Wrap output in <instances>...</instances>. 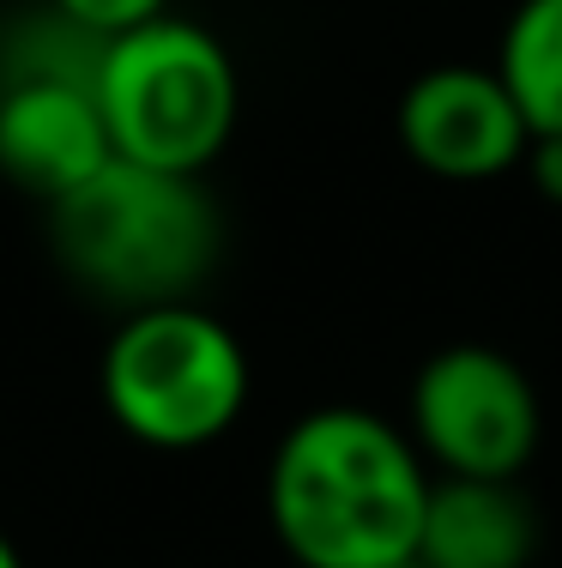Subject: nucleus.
Segmentation results:
<instances>
[{"mask_svg": "<svg viewBox=\"0 0 562 568\" xmlns=\"http://www.w3.org/2000/svg\"><path fill=\"white\" fill-rule=\"evenodd\" d=\"M406 436L441 478H520L539 454L544 405L497 345H448L411 375Z\"/></svg>", "mask_w": 562, "mask_h": 568, "instance_id": "39448f33", "label": "nucleus"}, {"mask_svg": "<svg viewBox=\"0 0 562 568\" xmlns=\"http://www.w3.org/2000/svg\"><path fill=\"white\" fill-rule=\"evenodd\" d=\"M110 158L115 152L91 85H73V79H12V85H0V175L12 187L55 206Z\"/></svg>", "mask_w": 562, "mask_h": 568, "instance_id": "0eeeda50", "label": "nucleus"}, {"mask_svg": "<svg viewBox=\"0 0 562 568\" xmlns=\"http://www.w3.org/2000/svg\"><path fill=\"white\" fill-rule=\"evenodd\" d=\"M527 182L539 187V200L562 206V133H532L527 140V158H520Z\"/></svg>", "mask_w": 562, "mask_h": 568, "instance_id": "f8f14e48", "label": "nucleus"}, {"mask_svg": "<svg viewBox=\"0 0 562 568\" xmlns=\"http://www.w3.org/2000/svg\"><path fill=\"white\" fill-rule=\"evenodd\" d=\"M0 568H24V557H19V545H12L7 532H0Z\"/></svg>", "mask_w": 562, "mask_h": 568, "instance_id": "ddd939ff", "label": "nucleus"}, {"mask_svg": "<svg viewBox=\"0 0 562 568\" xmlns=\"http://www.w3.org/2000/svg\"><path fill=\"white\" fill-rule=\"evenodd\" d=\"M98 55L103 43L91 31H79L55 7H37V12H19L0 31V85H12V79H73V85H91Z\"/></svg>", "mask_w": 562, "mask_h": 568, "instance_id": "9d476101", "label": "nucleus"}, {"mask_svg": "<svg viewBox=\"0 0 562 568\" xmlns=\"http://www.w3.org/2000/svg\"><path fill=\"white\" fill-rule=\"evenodd\" d=\"M497 79L527 133H562V0H520L502 24Z\"/></svg>", "mask_w": 562, "mask_h": 568, "instance_id": "1a4fd4ad", "label": "nucleus"}, {"mask_svg": "<svg viewBox=\"0 0 562 568\" xmlns=\"http://www.w3.org/2000/svg\"><path fill=\"white\" fill-rule=\"evenodd\" d=\"M532 550L539 508L514 478H436L406 568H527Z\"/></svg>", "mask_w": 562, "mask_h": 568, "instance_id": "6e6552de", "label": "nucleus"}, {"mask_svg": "<svg viewBox=\"0 0 562 568\" xmlns=\"http://www.w3.org/2000/svg\"><path fill=\"white\" fill-rule=\"evenodd\" d=\"M399 152L436 182H497L527 158V121H520L497 67H430L399 91L394 110Z\"/></svg>", "mask_w": 562, "mask_h": 568, "instance_id": "423d86ee", "label": "nucleus"}, {"mask_svg": "<svg viewBox=\"0 0 562 568\" xmlns=\"http://www.w3.org/2000/svg\"><path fill=\"white\" fill-rule=\"evenodd\" d=\"M49 7H55L61 19H73L79 31H91L98 43H110V37H127V31H140V24L164 19L170 0H49Z\"/></svg>", "mask_w": 562, "mask_h": 568, "instance_id": "9b49d317", "label": "nucleus"}, {"mask_svg": "<svg viewBox=\"0 0 562 568\" xmlns=\"http://www.w3.org/2000/svg\"><path fill=\"white\" fill-rule=\"evenodd\" d=\"M91 98L103 110L115 158L176 175H206L243 115L231 49L206 24L176 19V12L127 37H110L98 55Z\"/></svg>", "mask_w": 562, "mask_h": 568, "instance_id": "7ed1b4c3", "label": "nucleus"}, {"mask_svg": "<svg viewBox=\"0 0 562 568\" xmlns=\"http://www.w3.org/2000/svg\"><path fill=\"white\" fill-rule=\"evenodd\" d=\"M49 242L67 278L127 315L194 303L224 254V212L200 175L110 158L49 206Z\"/></svg>", "mask_w": 562, "mask_h": 568, "instance_id": "f03ea898", "label": "nucleus"}, {"mask_svg": "<svg viewBox=\"0 0 562 568\" xmlns=\"http://www.w3.org/2000/svg\"><path fill=\"white\" fill-rule=\"evenodd\" d=\"M103 412L157 454H194L248 412V351L200 303L127 308L103 345Z\"/></svg>", "mask_w": 562, "mask_h": 568, "instance_id": "20e7f679", "label": "nucleus"}, {"mask_svg": "<svg viewBox=\"0 0 562 568\" xmlns=\"http://www.w3.org/2000/svg\"><path fill=\"white\" fill-rule=\"evenodd\" d=\"M418 442L364 405H320L278 436L266 520L297 568H406L430 508Z\"/></svg>", "mask_w": 562, "mask_h": 568, "instance_id": "f257e3e1", "label": "nucleus"}]
</instances>
